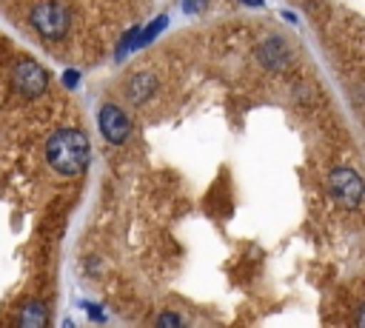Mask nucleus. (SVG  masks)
<instances>
[{"label":"nucleus","instance_id":"39448f33","mask_svg":"<svg viewBox=\"0 0 365 328\" xmlns=\"http://www.w3.org/2000/svg\"><path fill=\"white\" fill-rule=\"evenodd\" d=\"M100 131H103V137L108 140V143H123L125 137H128V131H131V123H128V117H125V111L120 108V106H114V103H108V106H103L100 108Z\"/></svg>","mask_w":365,"mask_h":328},{"label":"nucleus","instance_id":"9b49d317","mask_svg":"<svg viewBox=\"0 0 365 328\" xmlns=\"http://www.w3.org/2000/svg\"><path fill=\"white\" fill-rule=\"evenodd\" d=\"M63 83H66V86H77V71H66V74H63Z\"/></svg>","mask_w":365,"mask_h":328},{"label":"nucleus","instance_id":"7ed1b4c3","mask_svg":"<svg viewBox=\"0 0 365 328\" xmlns=\"http://www.w3.org/2000/svg\"><path fill=\"white\" fill-rule=\"evenodd\" d=\"M31 23L46 40H60L68 29V9L60 3H40L31 11Z\"/></svg>","mask_w":365,"mask_h":328},{"label":"nucleus","instance_id":"f03ea898","mask_svg":"<svg viewBox=\"0 0 365 328\" xmlns=\"http://www.w3.org/2000/svg\"><path fill=\"white\" fill-rule=\"evenodd\" d=\"M328 185H331L334 200H336L342 208H348V211L359 208L365 188H362V180H359V174H356L354 168H345V165H342V168H334Z\"/></svg>","mask_w":365,"mask_h":328},{"label":"nucleus","instance_id":"423d86ee","mask_svg":"<svg viewBox=\"0 0 365 328\" xmlns=\"http://www.w3.org/2000/svg\"><path fill=\"white\" fill-rule=\"evenodd\" d=\"M154 88H157V83L148 71H140V74L128 77V83H125V94H128L131 103H145L154 94Z\"/></svg>","mask_w":365,"mask_h":328},{"label":"nucleus","instance_id":"ddd939ff","mask_svg":"<svg viewBox=\"0 0 365 328\" xmlns=\"http://www.w3.org/2000/svg\"><path fill=\"white\" fill-rule=\"evenodd\" d=\"M242 3H248V6H262V0H242Z\"/></svg>","mask_w":365,"mask_h":328},{"label":"nucleus","instance_id":"f257e3e1","mask_svg":"<svg viewBox=\"0 0 365 328\" xmlns=\"http://www.w3.org/2000/svg\"><path fill=\"white\" fill-rule=\"evenodd\" d=\"M46 157L57 174H80L88 163V140L77 128H60L46 143Z\"/></svg>","mask_w":365,"mask_h":328},{"label":"nucleus","instance_id":"f8f14e48","mask_svg":"<svg viewBox=\"0 0 365 328\" xmlns=\"http://www.w3.org/2000/svg\"><path fill=\"white\" fill-rule=\"evenodd\" d=\"M202 3H205V0H185V9H188V11H197V6H202Z\"/></svg>","mask_w":365,"mask_h":328},{"label":"nucleus","instance_id":"0eeeda50","mask_svg":"<svg viewBox=\"0 0 365 328\" xmlns=\"http://www.w3.org/2000/svg\"><path fill=\"white\" fill-rule=\"evenodd\" d=\"M259 60H262L268 68H282V63L288 60V48H285L279 40H268V43L259 48Z\"/></svg>","mask_w":365,"mask_h":328},{"label":"nucleus","instance_id":"6e6552de","mask_svg":"<svg viewBox=\"0 0 365 328\" xmlns=\"http://www.w3.org/2000/svg\"><path fill=\"white\" fill-rule=\"evenodd\" d=\"M20 322H23V325H31V328L46 325V308H43L40 302H29V305L23 308V314H20Z\"/></svg>","mask_w":365,"mask_h":328},{"label":"nucleus","instance_id":"1a4fd4ad","mask_svg":"<svg viewBox=\"0 0 365 328\" xmlns=\"http://www.w3.org/2000/svg\"><path fill=\"white\" fill-rule=\"evenodd\" d=\"M163 26H165V17H157V20H154L148 29H140L143 34H137V46H145L148 40H154V37H157V31H160Z\"/></svg>","mask_w":365,"mask_h":328},{"label":"nucleus","instance_id":"9d476101","mask_svg":"<svg viewBox=\"0 0 365 328\" xmlns=\"http://www.w3.org/2000/svg\"><path fill=\"white\" fill-rule=\"evenodd\" d=\"M157 325H182V319L174 314H163V317H157Z\"/></svg>","mask_w":365,"mask_h":328},{"label":"nucleus","instance_id":"20e7f679","mask_svg":"<svg viewBox=\"0 0 365 328\" xmlns=\"http://www.w3.org/2000/svg\"><path fill=\"white\" fill-rule=\"evenodd\" d=\"M46 71H43V66L40 63H34V60H20L17 66H14V71H11V83H14V91L20 94V97H29V100H34V97H40L43 91H46Z\"/></svg>","mask_w":365,"mask_h":328}]
</instances>
